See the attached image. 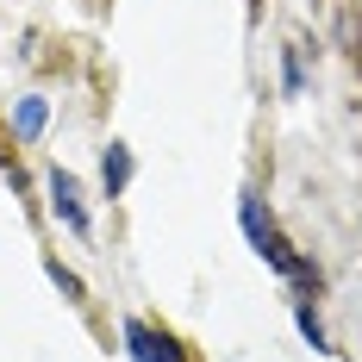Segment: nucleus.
Segmentation results:
<instances>
[{"label": "nucleus", "instance_id": "obj_1", "mask_svg": "<svg viewBox=\"0 0 362 362\" xmlns=\"http://www.w3.org/2000/svg\"><path fill=\"white\" fill-rule=\"evenodd\" d=\"M238 225H244L250 250L293 288V300H313V293H319V262H313V256H300L288 238H281V225H275V213L262 206V194H244V200H238Z\"/></svg>", "mask_w": 362, "mask_h": 362}, {"label": "nucleus", "instance_id": "obj_2", "mask_svg": "<svg viewBox=\"0 0 362 362\" xmlns=\"http://www.w3.org/2000/svg\"><path fill=\"white\" fill-rule=\"evenodd\" d=\"M119 337H125V356H132V362H194L175 331H163L156 319H138V313L119 325Z\"/></svg>", "mask_w": 362, "mask_h": 362}, {"label": "nucleus", "instance_id": "obj_3", "mask_svg": "<svg viewBox=\"0 0 362 362\" xmlns=\"http://www.w3.org/2000/svg\"><path fill=\"white\" fill-rule=\"evenodd\" d=\"M44 194H50V213L69 225L75 238H94V213H88V200H81V181L69 169H50L44 175Z\"/></svg>", "mask_w": 362, "mask_h": 362}, {"label": "nucleus", "instance_id": "obj_4", "mask_svg": "<svg viewBox=\"0 0 362 362\" xmlns=\"http://www.w3.org/2000/svg\"><path fill=\"white\" fill-rule=\"evenodd\" d=\"M44 125H50V100H44V94H19V100H13V138H19V144H37Z\"/></svg>", "mask_w": 362, "mask_h": 362}, {"label": "nucleus", "instance_id": "obj_5", "mask_svg": "<svg viewBox=\"0 0 362 362\" xmlns=\"http://www.w3.org/2000/svg\"><path fill=\"white\" fill-rule=\"evenodd\" d=\"M125 187H132V144H119V138H112V144L100 150V194L119 200Z\"/></svg>", "mask_w": 362, "mask_h": 362}, {"label": "nucleus", "instance_id": "obj_6", "mask_svg": "<svg viewBox=\"0 0 362 362\" xmlns=\"http://www.w3.org/2000/svg\"><path fill=\"white\" fill-rule=\"evenodd\" d=\"M293 325H300V337H306L319 356H337V350H331V337H325V325H319V313H313V300H293Z\"/></svg>", "mask_w": 362, "mask_h": 362}, {"label": "nucleus", "instance_id": "obj_7", "mask_svg": "<svg viewBox=\"0 0 362 362\" xmlns=\"http://www.w3.org/2000/svg\"><path fill=\"white\" fill-rule=\"evenodd\" d=\"M44 275H50V281H57V293H63V300H75V306H81V300H88V288H81V275H75V269H63V262H57V256H50V262H44Z\"/></svg>", "mask_w": 362, "mask_h": 362}, {"label": "nucleus", "instance_id": "obj_8", "mask_svg": "<svg viewBox=\"0 0 362 362\" xmlns=\"http://www.w3.org/2000/svg\"><path fill=\"white\" fill-rule=\"evenodd\" d=\"M300 88H306V69H300V50H281V94H288V100H300Z\"/></svg>", "mask_w": 362, "mask_h": 362}]
</instances>
